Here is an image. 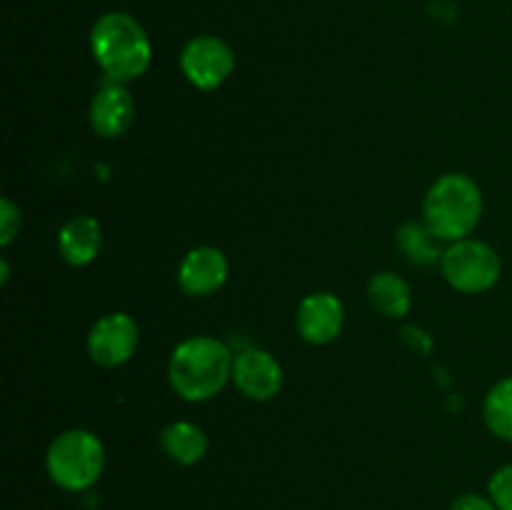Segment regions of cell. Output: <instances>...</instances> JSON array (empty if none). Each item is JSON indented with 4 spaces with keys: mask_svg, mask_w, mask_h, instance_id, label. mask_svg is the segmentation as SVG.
I'll return each mask as SVG.
<instances>
[{
    "mask_svg": "<svg viewBox=\"0 0 512 510\" xmlns=\"http://www.w3.org/2000/svg\"><path fill=\"white\" fill-rule=\"evenodd\" d=\"M90 45L98 65L115 83H128L143 75L153 55L143 25L128 13H105L98 18L90 33Z\"/></svg>",
    "mask_w": 512,
    "mask_h": 510,
    "instance_id": "2",
    "label": "cell"
},
{
    "mask_svg": "<svg viewBox=\"0 0 512 510\" xmlns=\"http://www.w3.org/2000/svg\"><path fill=\"white\" fill-rule=\"evenodd\" d=\"M345 310L333 293H310L298 308V330L308 343L325 345L343 330Z\"/></svg>",
    "mask_w": 512,
    "mask_h": 510,
    "instance_id": "9",
    "label": "cell"
},
{
    "mask_svg": "<svg viewBox=\"0 0 512 510\" xmlns=\"http://www.w3.org/2000/svg\"><path fill=\"white\" fill-rule=\"evenodd\" d=\"M48 475L58 488L80 493L95 485L105 468V448L90 430H65L50 443L45 455Z\"/></svg>",
    "mask_w": 512,
    "mask_h": 510,
    "instance_id": "4",
    "label": "cell"
},
{
    "mask_svg": "<svg viewBox=\"0 0 512 510\" xmlns=\"http://www.w3.org/2000/svg\"><path fill=\"white\" fill-rule=\"evenodd\" d=\"M138 340V323L128 313H110L100 318L90 330L88 353L103 368H115L133 358Z\"/></svg>",
    "mask_w": 512,
    "mask_h": 510,
    "instance_id": "7",
    "label": "cell"
},
{
    "mask_svg": "<svg viewBox=\"0 0 512 510\" xmlns=\"http://www.w3.org/2000/svg\"><path fill=\"white\" fill-rule=\"evenodd\" d=\"M233 380L250 400H270L283 385V368L268 350L250 348L235 358Z\"/></svg>",
    "mask_w": 512,
    "mask_h": 510,
    "instance_id": "8",
    "label": "cell"
},
{
    "mask_svg": "<svg viewBox=\"0 0 512 510\" xmlns=\"http://www.w3.org/2000/svg\"><path fill=\"white\" fill-rule=\"evenodd\" d=\"M450 510H498L490 498H483L478 493H465L460 498L453 500Z\"/></svg>",
    "mask_w": 512,
    "mask_h": 510,
    "instance_id": "19",
    "label": "cell"
},
{
    "mask_svg": "<svg viewBox=\"0 0 512 510\" xmlns=\"http://www.w3.org/2000/svg\"><path fill=\"white\" fill-rule=\"evenodd\" d=\"M180 68L185 78L200 90H213L228 80L235 68V55L215 35H198L188 40L180 53Z\"/></svg>",
    "mask_w": 512,
    "mask_h": 510,
    "instance_id": "6",
    "label": "cell"
},
{
    "mask_svg": "<svg viewBox=\"0 0 512 510\" xmlns=\"http://www.w3.org/2000/svg\"><path fill=\"white\" fill-rule=\"evenodd\" d=\"M368 300L378 313L388 318H403L410 310V288L400 275L378 273L368 283Z\"/></svg>",
    "mask_w": 512,
    "mask_h": 510,
    "instance_id": "14",
    "label": "cell"
},
{
    "mask_svg": "<svg viewBox=\"0 0 512 510\" xmlns=\"http://www.w3.org/2000/svg\"><path fill=\"white\" fill-rule=\"evenodd\" d=\"M398 245L408 260L418 265H433L443 258L438 248V238L430 233L428 225L420 223H405L398 228Z\"/></svg>",
    "mask_w": 512,
    "mask_h": 510,
    "instance_id": "16",
    "label": "cell"
},
{
    "mask_svg": "<svg viewBox=\"0 0 512 510\" xmlns=\"http://www.w3.org/2000/svg\"><path fill=\"white\" fill-rule=\"evenodd\" d=\"M445 280L463 293H485L500 280V255L483 240H455L440 258Z\"/></svg>",
    "mask_w": 512,
    "mask_h": 510,
    "instance_id": "5",
    "label": "cell"
},
{
    "mask_svg": "<svg viewBox=\"0 0 512 510\" xmlns=\"http://www.w3.org/2000/svg\"><path fill=\"white\" fill-rule=\"evenodd\" d=\"M133 115V95L128 93L123 83H115V80L103 85L90 103V123H93L95 133L103 135V138L123 135L133 123Z\"/></svg>",
    "mask_w": 512,
    "mask_h": 510,
    "instance_id": "11",
    "label": "cell"
},
{
    "mask_svg": "<svg viewBox=\"0 0 512 510\" xmlns=\"http://www.w3.org/2000/svg\"><path fill=\"white\" fill-rule=\"evenodd\" d=\"M0 220H3V235H0V243L8 245L10 240L15 238V233L20 230V208L13 203V200L3 198V205H0Z\"/></svg>",
    "mask_w": 512,
    "mask_h": 510,
    "instance_id": "18",
    "label": "cell"
},
{
    "mask_svg": "<svg viewBox=\"0 0 512 510\" xmlns=\"http://www.w3.org/2000/svg\"><path fill=\"white\" fill-rule=\"evenodd\" d=\"M228 278V258L223 250L200 245L183 258L178 270L180 288L188 295H210Z\"/></svg>",
    "mask_w": 512,
    "mask_h": 510,
    "instance_id": "10",
    "label": "cell"
},
{
    "mask_svg": "<svg viewBox=\"0 0 512 510\" xmlns=\"http://www.w3.org/2000/svg\"><path fill=\"white\" fill-rule=\"evenodd\" d=\"M483 418L490 433L512 443V375L493 385L483 405Z\"/></svg>",
    "mask_w": 512,
    "mask_h": 510,
    "instance_id": "15",
    "label": "cell"
},
{
    "mask_svg": "<svg viewBox=\"0 0 512 510\" xmlns=\"http://www.w3.org/2000/svg\"><path fill=\"white\" fill-rule=\"evenodd\" d=\"M100 245H103V230L90 215H75L58 233L60 255L70 265H88L100 253Z\"/></svg>",
    "mask_w": 512,
    "mask_h": 510,
    "instance_id": "12",
    "label": "cell"
},
{
    "mask_svg": "<svg viewBox=\"0 0 512 510\" xmlns=\"http://www.w3.org/2000/svg\"><path fill=\"white\" fill-rule=\"evenodd\" d=\"M490 500L498 510H512V463L503 465L490 478Z\"/></svg>",
    "mask_w": 512,
    "mask_h": 510,
    "instance_id": "17",
    "label": "cell"
},
{
    "mask_svg": "<svg viewBox=\"0 0 512 510\" xmlns=\"http://www.w3.org/2000/svg\"><path fill=\"white\" fill-rule=\"evenodd\" d=\"M160 443H163L165 453L180 465L198 463L208 450V438H205L203 430L193 423H185V420L170 423L160 435Z\"/></svg>",
    "mask_w": 512,
    "mask_h": 510,
    "instance_id": "13",
    "label": "cell"
},
{
    "mask_svg": "<svg viewBox=\"0 0 512 510\" xmlns=\"http://www.w3.org/2000/svg\"><path fill=\"white\" fill-rule=\"evenodd\" d=\"M233 363L228 345L208 335H195L183 340L170 355V385L180 398L200 403L225 388L228 378H233Z\"/></svg>",
    "mask_w": 512,
    "mask_h": 510,
    "instance_id": "1",
    "label": "cell"
},
{
    "mask_svg": "<svg viewBox=\"0 0 512 510\" xmlns=\"http://www.w3.org/2000/svg\"><path fill=\"white\" fill-rule=\"evenodd\" d=\"M483 215V193L473 178L450 173L435 180L423 203V223L438 240H465Z\"/></svg>",
    "mask_w": 512,
    "mask_h": 510,
    "instance_id": "3",
    "label": "cell"
}]
</instances>
